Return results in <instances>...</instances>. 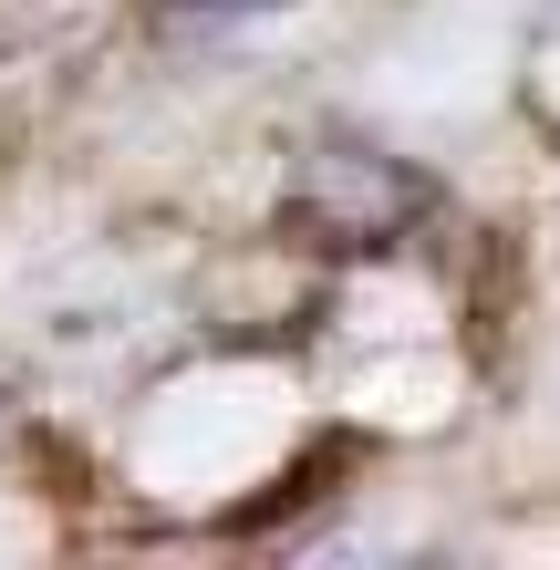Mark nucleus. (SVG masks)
Masks as SVG:
<instances>
[{"label": "nucleus", "instance_id": "obj_2", "mask_svg": "<svg viewBox=\"0 0 560 570\" xmlns=\"http://www.w3.org/2000/svg\"><path fill=\"white\" fill-rule=\"evenodd\" d=\"M177 11H271V0H177Z\"/></svg>", "mask_w": 560, "mask_h": 570}, {"label": "nucleus", "instance_id": "obj_1", "mask_svg": "<svg viewBox=\"0 0 560 570\" xmlns=\"http://www.w3.org/2000/svg\"><path fill=\"white\" fill-rule=\"evenodd\" d=\"M425 208H436V187L384 146H312L291 177V228L322 249H394Z\"/></svg>", "mask_w": 560, "mask_h": 570}]
</instances>
